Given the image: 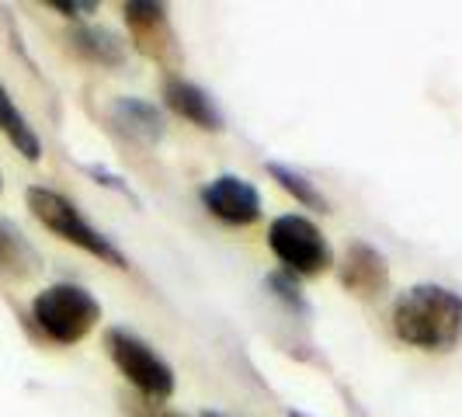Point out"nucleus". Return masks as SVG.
Returning <instances> with one entry per match:
<instances>
[{
	"instance_id": "f257e3e1",
	"label": "nucleus",
	"mask_w": 462,
	"mask_h": 417,
	"mask_svg": "<svg viewBox=\"0 0 462 417\" xmlns=\"http://www.w3.org/2000/svg\"><path fill=\"white\" fill-rule=\"evenodd\" d=\"M393 334L420 351H448L462 341V296L420 282L400 292L393 302Z\"/></svg>"
},
{
	"instance_id": "f03ea898",
	"label": "nucleus",
	"mask_w": 462,
	"mask_h": 417,
	"mask_svg": "<svg viewBox=\"0 0 462 417\" xmlns=\"http://www.w3.org/2000/svg\"><path fill=\"white\" fill-rule=\"evenodd\" d=\"M24 202L32 208V216H35L49 233H56L60 240H67L73 247L88 251V255L97 257L101 264H112L118 272L129 268V257L122 255V247H118L108 233H101L97 227H91L67 195H60V191H52V188H46V185H32L24 191Z\"/></svg>"
},
{
	"instance_id": "7ed1b4c3",
	"label": "nucleus",
	"mask_w": 462,
	"mask_h": 417,
	"mask_svg": "<svg viewBox=\"0 0 462 417\" xmlns=\"http://www.w3.org/2000/svg\"><path fill=\"white\" fill-rule=\"evenodd\" d=\"M32 320L52 345H80L101 320V302L84 285L56 282L32 300Z\"/></svg>"
},
{
	"instance_id": "20e7f679",
	"label": "nucleus",
	"mask_w": 462,
	"mask_h": 417,
	"mask_svg": "<svg viewBox=\"0 0 462 417\" xmlns=\"http://www.w3.org/2000/svg\"><path fill=\"white\" fill-rule=\"evenodd\" d=\"M105 351L116 362V369L125 375V383L143 400L163 403V400L174 396V369L139 334L125 330V327H108L105 330Z\"/></svg>"
},
{
	"instance_id": "39448f33",
	"label": "nucleus",
	"mask_w": 462,
	"mask_h": 417,
	"mask_svg": "<svg viewBox=\"0 0 462 417\" xmlns=\"http://www.w3.org/2000/svg\"><path fill=\"white\" fill-rule=\"evenodd\" d=\"M268 247L282 261V272L289 275H320L334 264V251L320 227L300 212L278 216L268 227Z\"/></svg>"
},
{
	"instance_id": "423d86ee",
	"label": "nucleus",
	"mask_w": 462,
	"mask_h": 417,
	"mask_svg": "<svg viewBox=\"0 0 462 417\" xmlns=\"http://www.w3.org/2000/svg\"><path fill=\"white\" fill-rule=\"evenodd\" d=\"M122 18H125L133 46L146 60H153V63H161L167 70H174L181 63V49H178V39H174V28H171V18H167V7L163 4L129 0L122 7Z\"/></svg>"
},
{
	"instance_id": "0eeeda50",
	"label": "nucleus",
	"mask_w": 462,
	"mask_h": 417,
	"mask_svg": "<svg viewBox=\"0 0 462 417\" xmlns=\"http://www.w3.org/2000/svg\"><path fill=\"white\" fill-rule=\"evenodd\" d=\"M199 199L208 216H216L226 227H251L261 219V195L240 174H219V178L206 181Z\"/></svg>"
},
{
	"instance_id": "6e6552de",
	"label": "nucleus",
	"mask_w": 462,
	"mask_h": 417,
	"mask_svg": "<svg viewBox=\"0 0 462 417\" xmlns=\"http://www.w3.org/2000/svg\"><path fill=\"white\" fill-rule=\"evenodd\" d=\"M337 278L358 300H379L390 289V264L365 240H351L337 264Z\"/></svg>"
},
{
	"instance_id": "1a4fd4ad",
	"label": "nucleus",
	"mask_w": 462,
	"mask_h": 417,
	"mask_svg": "<svg viewBox=\"0 0 462 417\" xmlns=\"http://www.w3.org/2000/svg\"><path fill=\"white\" fill-rule=\"evenodd\" d=\"M163 101L178 118H185V122L206 129V133H223V125H226V118L219 112V105L212 101V94H206L199 84H191L185 77H174V73L163 77Z\"/></svg>"
},
{
	"instance_id": "9d476101",
	"label": "nucleus",
	"mask_w": 462,
	"mask_h": 417,
	"mask_svg": "<svg viewBox=\"0 0 462 417\" xmlns=\"http://www.w3.org/2000/svg\"><path fill=\"white\" fill-rule=\"evenodd\" d=\"M108 118H112V125H118L125 136L139 139V143H161L163 133H167V122H163V112L153 105V101H146V97H136V94H122L112 101V108H108Z\"/></svg>"
},
{
	"instance_id": "9b49d317",
	"label": "nucleus",
	"mask_w": 462,
	"mask_h": 417,
	"mask_svg": "<svg viewBox=\"0 0 462 417\" xmlns=\"http://www.w3.org/2000/svg\"><path fill=\"white\" fill-rule=\"evenodd\" d=\"M67 46L77 60L91 67H122L125 63V42L116 32L97 28V24H73L67 32Z\"/></svg>"
},
{
	"instance_id": "f8f14e48",
	"label": "nucleus",
	"mask_w": 462,
	"mask_h": 417,
	"mask_svg": "<svg viewBox=\"0 0 462 417\" xmlns=\"http://www.w3.org/2000/svg\"><path fill=\"white\" fill-rule=\"evenodd\" d=\"M42 257L32 247V240L18 230V223L0 216V278L24 282V278L39 275Z\"/></svg>"
},
{
	"instance_id": "ddd939ff",
	"label": "nucleus",
	"mask_w": 462,
	"mask_h": 417,
	"mask_svg": "<svg viewBox=\"0 0 462 417\" xmlns=\"http://www.w3.org/2000/svg\"><path fill=\"white\" fill-rule=\"evenodd\" d=\"M0 133L11 139V146L22 153L24 161H42V139L35 133V125L24 118V112L14 105V97L0 84Z\"/></svg>"
},
{
	"instance_id": "4468645a",
	"label": "nucleus",
	"mask_w": 462,
	"mask_h": 417,
	"mask_svg": "<svg viewBox=\"0 0 462 417\" xmlns=\"http://www.w3.org/2000/svg\"><path fill=\"white\" fill-rule=\"evenodd\" d=\"M264 171L272 174V181H275L282 191H289L300 206H306V208H317V212H327V199H324V191L313 185L302 171H296V167H289V163H278V161H268L264 163Z\"/></svg>"
},
{
	"instance_id": "2eb2a0df",
	"label": "nucleus",
	"mask_w": 462,
	"mask_h": 417,
	"mask_svg": "<svg viewBox=\"0 0 462 417\" xmlns=\"http://www.w3.org/2000/svg\"><path fill=\"white\" fill-rule=\"evenodd\" d=\"M264 289L275 296V300H282L289 310H296V313H310V302H306V296H302L300 282H296V275H289V272H272V275H264Z\"/></svg>"
},
{
	"instance_id": "dca6fc26",
	"label": "nucleus",
	"mask_w": 462,
	"mask_h": 417,
	"mask_svg": "<svg viewBox=\"0 0 462 417\" xmlns=\"http://www.w3.org/2000/svg\"><path fill=\"white\" fill-rule=\"evenodd\" d=\"M84 171H88V174H91V178H94V181H97V185L112 188V191H118V195H122V199H129V202H136V206H139L136 191H133V188L125 185V181H122V178H116V174H112V171H108V167H97V163H88V167H84Z\"/></svg>"
},
{
	"instance_id": "f3484780",
	"label": "nucleus",
	"mask_w": 462,
	"mask_h": 417,
	"mask_svg": "<svg viewBox=\"0 0 462 417\" xmlns=\"http://www.w3.org/2000/svg\"><path fill=\"white\" fill-rule=\"evenodd\" d=\"M49 7L60 11L63 18H88L97 11V4H91V0H49Z\"/></svg>"
},
{
	"instance_id": "a211bd4d",
	"label": "nucleus",
	"mask_w": 462,
	"mask_h": 417,
	"mask_svg": "<svg viewBox=\"0 0 462 417\" xmlns=\"http://www.w3.org/2000/svg\"><path fill=\"white\" fill-rule=\"evenodd\" d=\"M129 417H188V414H181V411H167L163 403H153V400H133L129 403Z\"/></svg>"
},
{
	"instance_id": "6ab92c4d",
	"label": "nucleus",
	"mask_w": 462,
	"mask_h": 417,
	"mask_svg": "<svg viewBox=\"0 0 462 417\" xmlns=\"http://www.w3.org/2000/svg\"><path fill=\"white\" fill-rule=\"evenodd\" d=\"M202 417H226V414H219V411H202Z\"/></svg>"
},
{
	"instance_id": "aec40b11",
	"label": "nucleus",
	"mask_w": 462,
	"mask_h": 417,
	"mask_svg": "<svg viewBox=\"0 0 462 417\" xmlns=\"http://www.w3.org/2000/svg\"><path fill=\"white\" fill-rule=\"evenodd\" d=\"M289 417H310V414H302V411H289Z\"/></svg>"
},
{
	"instance_id": "412c9836",
	"label": "nucleus",
	"mask_w": 462,
	"mask_h": 417,
	"mask_svg": "<svg viewBox=\"0 0 462 417\" xmlns=\"http://www.w3.org/2000/svg\"><path fill=\"white\" fill-rule=\"evenodd\" d=\"M0 188H4V178H0Z\"/></svg>"
}]
</instances>
